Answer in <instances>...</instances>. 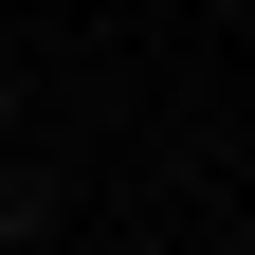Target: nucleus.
Returning <instances> with one entry per match:
<instances>
[{
	"instance_id": "obj_1",
	"label": "nucleus",
	"mask_w": 255,
	"mask_h": 255,
	"mask_svg": "<svg viewBox=\"0 0 255 255\" xmlns=\"http://www.w3.org/2000/svg\"><path fill=\"white\" fill-rule=\"evenodd\" d=\"M0 110H18V73H0Z\"/></svg>"
}]
</instances>
